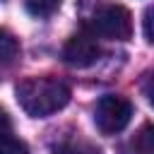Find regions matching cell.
<instances>
[{"label": "cell", "instance_id": "1", "mask_svg": "<svg viewBox=\"0 0 154 154\" xmlns=\"http://www.w3.org/2000/svg\"><path fill=\"white\" fill-rule=\"evenodd\" d=\"M14 94H17V103L31 118H46V116L65 108L70 101V87L63 79L51 77V75L22 79L14 89Z\"/></svg>", "mask_w": 154, "mask_h": 154}, {"label": "cell", "instance_id": "2", "mask_svg": "<svg viewBox=\"0 0 154 154\" xmlns=\"http://www.w3.org/2000/svg\"><path fill=\"white\" fill-rule=\"evenodd\" d=\"M132 118V103L125 96L118 94H106L96 101L94 106V123L103 135H116L120 132Z\"/></svg>", "mask_w": 154, "mask_h": 154}, {"label": "cell", "instance_id": "3", "mask_svg": "<svg viewBox=\"0 0 154 154\" xmlns=\"http://www.w3.org/2000/svg\"><path fill=\"white\" fill-rule=\"evenodd\" d=\"M94 31L103 38L113 41H128L132 36V14L123 5H103L91 22Z\"/></svg>", "mask_w": 154, "mask_h": 154}, {"label": "cell", "instance_id": "4", "mask_svg": "<svg viewBox=\"0 0 154 154\" xmlns=\"http://www.w3.org/2000/svg\"><path fill=\"white\" fill-rule=\"evenodd\" d=\"M99 55H101V48L96 43V36L89 31H77L63 46V60L72 67H89L99 60Z\"/></svg>", "mask_w": 154, "mask_h": 154}, {"label": "cell", "instance_id": "5", "mask_svg": "<svg viewBox=\"0 0 154 154\" xmlns=\"http://www.w3.org/2000/svg\"><path fill=\"white\" fill-rule=\"evenodd\" d=\"M123 154H154V125L144 123L123 147Z\"/></svg>", "mask_w": 154, "mask_h": 154}, {"label": "cell", "instance_id": "6", "mask_svg": "<svg viewBox=\"0 0 154 154\" xmlns=\"http://www.w3.org/2000/svg\"><path fill=\"white\" fill-rule=\"evenodd\" d=\"M17 55H19V43H17V38H14L10 31L0 29V67H10V65L17 60Z\"/></svg>", "mask_w": 154, "mask_h": 154}, {"label": "cell", "instance_id": "7", "mask_svg": "<svg viewBox=\"0 0 154 154\" xmlns=\"http://www.w3.org/2000/svg\"><path fill=\"white\" fill-rule=\"evenodd\" d=\"M53 154H101V149L84 140H70V142H63L60 147H55Z\"/></svg>", "mask_w": 154, "mask_h": 154}, {"label": "cell", "instance_id": "8", "mask_svg": "<svg viewBox=\"0 0 154 154\" xmlns=\"http://www.w3.org/2000/svg\"><path fill=\"white\" fill-rule=\"evenodd\" d=\"M24 7L31 17H51L58 7H60V0H24Z\"/></svg>", "mask_w": 154, "mask_h": 154}, {"label": "cell", "instance_id": "9", "mask_svg": "<svg viewBox=\"0 0 154 154\" xmlns=\"http://www.w3.org/2000/svg\"><path fill=\"white\" fill-rule=\"evenodd\" d=\"M0 154H29V149L22 140L7 135V137H0Z\"/></svg>", "mask_w": 154, "mask_h": 154}, {"label": "cell", "instance_id": "10", "mask_svg": "<svg viewBox=\"0 0 154 154\" xmlns=\"http://www.w3.org/2000/svg\"><path fill=\"white\" fill-rule=\"evenodd\" d=\"M142 26H144V36L149 43H154V5H149L144 10V19H142Z\"/></svg>", "mask_w": 154, "mask_h": 154}, {"label": "cell", "instance_id": "11", "mask_svg": "<svg viewBox=\"0 0 154 154\" xmlns=\"http://www.w3.org/2000/svg\"><path fill=\"white\" fill-rule=\"evenodd\" d=\"M142 94H144L147 101L154 106V70L144 72V77H142Z\"/></svg>", "mask_w": 154, "mask_h": 154}, {"label": "cell", "instance_id": "12", "mask_svg": "<svg viewBox=\"0 0 154 154\" xmlns=\"http://www.w3.org/2000/svg\"><path fill=\"white\" fill-rule=\"evenodd\" d=\"M10 130H12V123H10V116L0 108V137H7L10 135Z\"/></svg>", "mask_w": 154, "mask_h": 154}]
</instances>
